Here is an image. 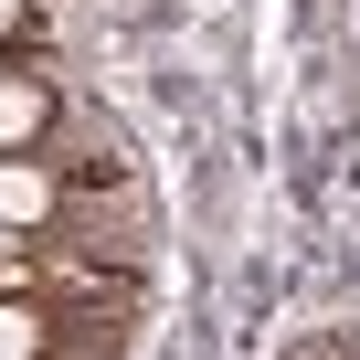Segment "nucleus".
Listing matches in <instances>:
<instances>
[{"mask_svg": "<svg viewBox=\"0 0 360 360\" xmlns=\"http://www.w3.org/2000/svg\"><path fill=\"white\" fill-rule=\"evenodd\" d=\"M75 212V191H64V169H53V148H22V159H0V223H11V233H53Z\"/></svg>", "mask_w": 360, "mask_h": 360, "instance_id": "obj_1", "label": "nucleus"}, {"mask_svg": "<svg viewBox=\"0 0 360 360\" xmlns=\"http://www.w3.org/2000/svg\"><path fill=\"white\" fill-rule=\"evenodd\" d=\"M53 117H64V96H53L32 64H11V53H0V159L53 148Z\"/></svg>", "mask_w": 360, "mask_h": 360, "instance_id": "obj_2", "label": "nucleus"}, {"mask_svg": "<svg viewBox=\"0 0 360 360\" xmlns=\"http://www.w3.org/2000/svg\"><path fill=\"white\" fill-rule=\"evenodd\" d=\"M75 328L53 318V297H32V286H0V360H53Z\"/></svg>", "mask_w": 360, "mask_h": 360, "instance_id": "obj_3", "label": "nucleus"}, {"mask_svg": "<svg viewBox=\"0 0 360 360\" xmlns=\"http://www.w3.org/2000/svg\"><path fill=\"white\" fill-rule=\"evenodd\" d=\"M22 32H32V0H0V53H22Z\"/></svg>", "mask_w": 360, "mask_h": 360, "instance_id": "obj_4", "label": "nucleus"}, {"mask_svg": "<svg viewBox=\"0 0 360 360\" xmlns=\"http://www.w3.org/2000/svg\"><path fill=\"white\" fill-rule=\"evenodd\" d=\"M307 360H360V349H349V339H328V349H307Z\"/></svg>", "mask_w": 360, "mask_h": 360, "instance_id": "obj_5", "label": "nucleus"}]
</instances>
